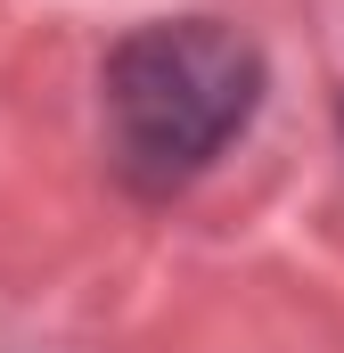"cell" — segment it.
<instances>
[{"mask_svg":"<svg viewBox=\"0 0 344 353\" xmlns=\"http://www.w3.org/2000/svg\"><path fill=\"white\" fill-rule=\"evenodd\" d=\"M255 50L222 25H148L107 66V115L140 173H197L246 115H255Z\"/></svg>","mask_w":344,"mask_h":353,"instance_id":"6da1fadb","label":"cell"}]
</instances>
